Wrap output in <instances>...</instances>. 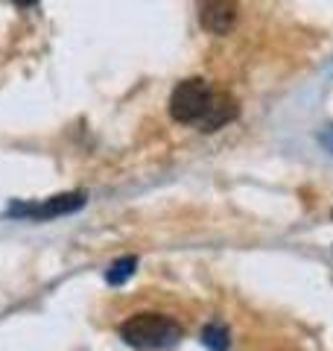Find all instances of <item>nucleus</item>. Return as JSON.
<instances>
[{
    "label": "nucleus",
    "instance_id": "f257e3e1",
    "mask_svg": "<svg viewBox=\"0 0 333 351\" xmlns=\"http://www.w3.org/2000/svg\"><path fill=\"white\" fill-rule=\"evenodd\" d=\"M120 337L123 343L138 348V351H161L170 348L182 339L179 322H173L170 316L161 313H135L120 325Z\"/></svg>",
    "mask_w": 333,
    "mask_h": 351
},
{
    "label": "nucleus",
    "instance_id": "f03ea898",
    "mask_svg": "<svg viewBox=\"0 0 333 351\" xmlns=\"http://www.w3.org/2000/svg\"><path fill=\"white\" fill-rule=\"evenodd\" d=\"M210 100H214V88H210L205 80H184L173 88L170 94V114L175 123H199L208 108H210Z\"/></svg>",
    "mask_w": 333,
    "mask_h": 351
},
{
    "label": "nucleus",
    "instance_id": "7ed1b4c3",
    "mask_svg": "<svg viewBox=\"0 0 333 351\" xmlns=\"http://www.w3.org/2000/svg\"><path fill=\"white\" fill-rule=\"evenodd\" d=\"M85 205V193H59L50 196L44 202H18L9 208V217H29V219H50V217H62L71 214L76 208Z\"/></svg>",
    "mask_w": 333,
    "mask_h": 351
},
{
    "label": "nucleus",
    "instance_id": "20e7f679",
    "mask_svg": "<svg viewBox=\"0 0 333 351\" xmlns=\"http://www.w3.org/2000/svg\"><path fill=\"white\" fill-rule=\"evenodd\" d=\"M199 24L214 36H225L237 24L234 0H199Z\"/></svg>",
    "mask_w": 333,
    "mask_h": 351
},
{
    "label": "nucleus",
    "instance_id": "39448f33",
    "mask_svg": "<svg viewBox=\"0 0 333 351\" xmlns=\"http://www.w3.org/2000/svg\"><path fill=\"white\" fill-rule=\"evenodd\" d=\"M234 117H237V100H234V97H228V94H214L208 114L199 120V129H202V132H217V129H222L225 123H231Z\"/></svg>",
    "mask_w": 333,
    "mask_h": 351
},
{
    "label": "nucleus",
    "instance_id": "423d86ee",
    "mask_svg": "<svg viewBox=\"0 0 333 351\" xmlns=\"http://www.w3.org/2000/svg\"><path fill=\"white\" fill-rule=\"evenodd\" d=\"M202 343H205V348H210V351H228V346H231V337H228V328H222V325H205L202 328Z\"/></svg>",
    "mask_w": 333,
    "mask_h": 351
},
{
    "label": "nucleus",
    "instance_id": "0eeeda50",
    "mask_svg": "<svg viewBox=\"0 0 333 351\" xmlns=\"http://www.w3.org/2000/svg\"><path fill=\"white\" fill-rule=\"evenodd\" d=\"M135 267H138V258H120V261H114L108 267V272H106V281L108 284H123L126 278H132V272H135Z\"/></svg>",
    "mask_w": 333,
    "mask_h": 351
},
{
    "label": "nucleus",
    "instance_id": "6e6552de",
    "mask_svg": "<svg viewBox=\"0 0 333 351\" xmlns=\"http://www.w3.org/2000/svg\"><path fill=\"white\" fill-rule=\"evenodd\" d=\"M319 141H321V144H325V147L333 152V126H328L325 132H321V135H319Z\"/></svg>",
    "mask_w": 333,
    "mask_h": 351
},
{
    "label": "nucleus",
    "instance_id": "1a4fd4ad",
    "mask_svg": "<svg viewBox=\"0 0 333 351\" xmlns=\"http://www.w3.org/2000/svg\"><path fill=\"white\" fill-rule=\"evenodd\" d=\"M21 6H32V3H38V0H18Z\"/></svg>",
    "mask_w": 333,
    "mask_h": 351
},
{
    "label": "nucleus",
    "instance_id": "9d476101",
    "mask_svg": "<svg viewBox=\"0 0 333 351\" xmlns=\"http://www.w3.org/2000/svg\"><path fill=\"white\" fill-rule=\"evenodd\" d=\"M330 217H333V211H330Z\"/></svg>",
    "mask_w": 333,
    "mask_h": 351
}]
</instances>
